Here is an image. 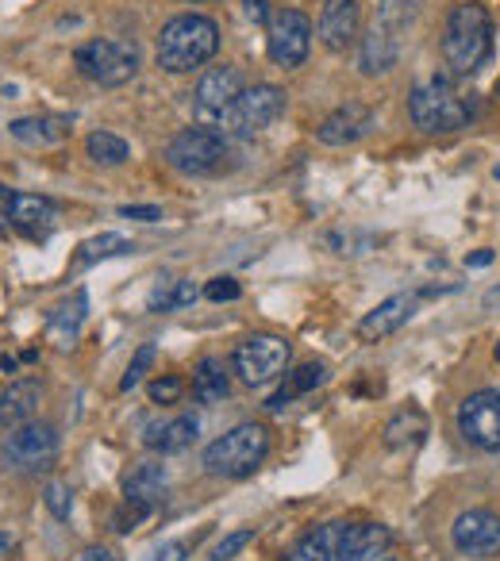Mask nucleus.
<instances>
[{
    "label": "nucleus",
    "instance_id": "f257e3e1",
    "mask_svg": "<svg viewBox=\"0 0 500 561\" xmlns=\"http://www.w3.org/2000/svg\"><path fill=\"white\" fill-rule=\"evenodd\" d=\"M389 542L393 535L381 523H320L297 538L285 561H377Z\"/></svg>",
    "mask_w": 500,
    "mask_h": 561
},
{
    "label": "nucleus",
    "instance_id": "f03ea898",
    "mask_svg": "<svg viewBox=\"0 0 500 561\" xmlns=\"http://www.w3.org/2000/svg\"><path fill=\"white\" fill-rule=\"evenodd\" d=\"M493 58V16L485 4L462 0L447 12V27H443V62H447L450 77L470 81L481 74Z\"/></svg>",
    "mask_w": 500,
    "mask_h": 561
},
{
    "label": "nucleus",
    "instance_id": "7ed1b4c3",
    "mask_svg": "<svg viewBox=\"0 0 500 561\" xmlns=\"http://www.w3.org/2000/svg\"><path fill=\"white\" fill-rule=\"evenodd\" d=\"M408 116L424 135H454L477 116V97L458 85V77L435 74L412 89Z\"/></svg>",
    "mask_w": 500,
    "mask_h": 561
},
{
    "label": "nucleus",
    "instance_id": "20e7f679",
    "mask_svg": "<svg viewBox=\"0 0 500 561\" xmlns=\"http://www.w3.org/2000/svg\"><path fill=\"white\" fill-rule=\"evenodd\" d=\"M216 50H220V24L212 16L185 12L158 31L154 54H158V66L166 74H193L204 62L216 58Z\"/></svg>",
    "mask_w": 500,
    "mask_h": 561
},
{
    "label": "nucleus",
    "instance_id": "39448f33",
    "mask_svg": "<svg viewBox=\"0 0 500 561\" xmlns=\"http://www.w3.org/2000/svg\"><path fill=\"white\" fill-rule=\"evenodd\" d=\"M266 454H270V431L262 423H239L227 435H220L216 442L204 446L200 465L212 477L239 481V477H250L258 465L266 462Z\"/></svg>",
    "mask_w": 500,
    "mask_h": 561
},
{
    "label": "nucleus",
    "instance_id": "423d86ee",
    "mask_svg": "<svg viewBox=\"0 0 500 561\" xmlns=\"http://www.w3.org/2000/svg\"><path fill=\"white\" fill-rule=\"evenodd\" d=\"M227 158H231V139L204 123L177 131L166 147V162L185 177H216L227 170Z\"/></svg>",
    "mask_w": 500,
    "mask_h": 561
},
{
    "label": "nucleus",
    "instance_id": "0eeeda50",
    "mask_svg": "<svg viewBox=\"0 0 500 561\" xmlns=\"http://www.w3.org/2000/svg\"><path fill=\"white\" fill-rule=\"evenodd\" d=\"M74 66L93 85L120 89L139 74V47L127 39H89L74 50Z\"/></svg>",
    "mask_w": 500,
    "mask_h": 561
},
{
    "label": "nucleus",
    "instance_id": "6e6552de",
    "mask_svg": "<svg viewBox=\"0 0 500 561\" xmlns=\"http://www.w3.org/2000/svg\"><path fill=\"white\" fill-rule=\"evenodd\" d=\"M285 100H289L285 97V89H277V85H247V93L235 100L212 127H216L220 135H227V139L258 135V131H266L270 123L281 120Z\"/></svg>",
    "mask_w": 500,
    "mask_h": 561
},
{
    "label": "nucleus",
    "instance_id": "1a4fd4ad",
    "mask_svg": "<svg viewBox=\"0 0 500 561\" xmlns=\"http://www.w3.org/2000/svg\"><path fill=\"white\" fill-rule=\"evenodd\" d=\"M0 458L20 469V473H35V469H50L58 458V431L50 423L27 419L20 427L8 431V439L0 446Z\"/></svg>",
    "mask_w": 500,
    "mask_h": 561
},
{
    "label": "nucleus",
    "instance_id": "9d476101",
    "mask_svg": "<svg viewBox=\"0 0 500 561\" xmlns=\"http://www.w3.org/2000/svg\"><path fill=\"white\" fill-rule=\"evenodd\" d=\"M289 342L281 339V335H270V331H262V335H250L235 346V373L247 381V385H270L274 377L285 373L289 366Z\"/></svg>",
    "mask_w": 500,
    "mask_h": 561
},
{
    "label": "nucleus",
    "instance_id": "9b49d317",
    "mask_svg": "<svg viewBox=\"0 0 500 561\" xmlns=\"http://www.w3.org/2000/svg\"><path fill=\"white\" fill-rule=\"evenodd\" d=\"M312 47V20L300 8H277L266 24V50L281 70H297Z\"/></svg>",
    "mask_w": 500,
    "mask_h": 561
},
{
    "label": "nucleus",
    "instance_id": "f8f14e48",
    "mask_svg": "<svg viewBox=\"0 0 500 561\" xmlns=\"http://www.w3.org/2000/svg\"><path fill=\"white\" fill-rule=\"evenodd\" d=\"M458 435L485 454H500V389H481L458 404Z\"/></svg>",
    "mask_w": 500,
    "mask_h": 561
},
{
    "label": "nucleus",
    "instance_id": "ddd939ff",
    "mask_svg": "<svg viewBox=\"0 0 500 561\" xmlns=\"http://www.w3.org/2000/svg\"><path fill=\"white\" fill-rule=\"evenodd\" d=\"M247 93V77L239 66H212V70H204L197 81V89H193V108H197V120L204 127H212V123L224 116L227 108L235 104V100Z\"/></svg>",
    "mask_w": 500,
    "mask_h": 561
},
{
    "label": "nucleus",
    "instance_id": "4468645a",
    "mask_svg": "<svg viewBox=\"0 0 500 561\" xmlns=\"http://www.w3.org/2000/svg\"><path fill=\"white\" fill-rule=\"evenodd\" d=\"M450 542L466 558H493L500 554V515L489 508H470L454 519Z\"/></svg>",
    "mask_w": 500,
    "mask_h": 561
},
{
    "label": "nucleus",
    "instance_id": "2eb2a0df",
    "mask_svg": "<svg viewBox=\"0 0 500 561\" xmlns=\"http://www.w3.org/2000/svg\"><path fill=\"white\" fill-rule=\"evenodd\" d=\"M370 131H374V112H370L366 104L350 100V104H339V108L316 127V139H320L324 147H350V143L366 139Z\"/></svg>",
    "mask_w": 500,
    "mask_h": 561
},
{
    "label": "nucleus",
    "instance_id": "dca6fc26",
    "mask_svg": "<svg viewBox=\"0 0 500 561\" xmlns=\"http://www.w3.org/2000/svg\"><path fill=\"white\" fill-rule=\"evenodd\" d=\"M358 27H362V4L358 0H324V12H320V43L327 50H347L358 39Z\"/></svg>",
    "mask_w": 500,
    "mask_h": 561
},
{
    "label": "nucleus",
    "instance_id": "f3484780",
    "mask_svg": "<svg viewBox=\"0 0 500 561\" xmlns=\"http://www.w3.org/2000/svg\"><path fill=\"white\" fill-rule=\"evenodd\" d=\"M8 220L12 227L27 235V239H47L54 220H58V208L50 204L47 196H35V193H12V200L4 204Z\"/></svg>",
    "mask_w": 500,
    "mask_h": 561
},
{
    "label": "nucleus",
    "instance_id": "a211bd4d",
    "mask_svg": "<svg viewBox=\"0 0 500 561\" xmlns=\"http://www.w3.org/2000/svg\"><path fill=\"white\" fill-rule=\"evenodd\" d=\"M412 312H416V296H408V293L389 296V300H381V304H377L374 312H366V316H362V323H358V339L362 342L385 339V335L400 331V327L412 319Z\"/></svg>",
    "mask_w": 500,
    "mask_h": 561
},
{
    "label": "nucleus",
    "instance_id": "6ab92c4d",
    "mask_svg": "<svg viewBox=\"0 0 500 561\" xmlns=\"http://www.w3.org/2000/svg\"><path fill=\"white\" fill-rule=\"evenodd\" d=\"M39 400H43V381L39 377L12 381L8 389L0 392V431H12V427L27 423L31 415L39 412Z\"/></svg>",
    "mask_w": 500,
    "mask_h": 561
},
{
    "label": "nucleus",
    "instance_id": "aec40b11",
    "mask_svg": "<svg viewBox=\"0 0 500 561\" xmlns=\"http://www.w3.org/2000/svg\"><path fill=\"white\" fill-rule=\"evenodd\" d=\"M400 47H404V39L397 35H389L385 27L370 24V31L362 35V54H358V70L366 77H381L389 74L393 66L400 62Z\"/></svg>",
    "mask_w": 500,
    "mask_h": 561
},
{
    "label": "nucleus",
    "instance_id": "412c9836",
    "mask_svg": "<svg viewBox=\"0 0 500 561\" xmlns=\"http://www.w3.org/2000/svg\"><path fill=\"white\" fill-rule=\"evenodd\" d=\"M8 131L24 147H58L74 127L66 116H20V120L8 123Z\"/></svg>",
    "mask_w": 500,
    "mask_h": 561
},
{
    "label": "nucleus",
    "instance_id": "4be33fe9",
    "mask_svg": "<svg viewBox=\"0 0 500 561\" xmlns=\"http://www.w3.org/2000/svg\"><path fill=\"white\" fill-rule=\"evenodd\" d=\"M197 431V415H177V419H166V423H150L143 442L158 454H181L189 442L197 439Z\"/></svg>",
    "mask_w": 500,
    "mask_h": 561
},
{
    "label": "nucleus",
    "instance_id": "5701e85b",
    "mask_svg": "<svg viewBox=\"0 0 500 561\" xmlns=\"http://www.w3.org/2000/svg\"><path fill=\"white\" fill-rule=\"evenodd\" d=\"M327 381V369L320 366V362H304V366H297L289 377H285V385L266 400V412H285L297 396H304V392H312V389H320Z\"/></svg>",
    "mask_w": 500,
    "mask_h": 561
},
{
    "label": "nucleus",
    "instance_id": "b1692460",
    "mask_svg": "<svg viewBox=\"0 0 500 561\" xmlns=\"http://www.w3.org/2000/svg\"><path fill=\"white\" fill-rule=\"evenodd\" d=\"M85 316H89V293L77 289V293L50 316V339L58 342L62 350H70L77 339V331H81V323H85Z\"/></svg>",
    "mask_w": 500,
    "mask_h": 561
},
{
    "label": "nucleus",
    "instance_id": "393cba45",
    "mask_svg": "<svg viewBox=\"0 0 500 561\" xmlns=\"http://www.w3.org/2000/svg\"><path fill=\"white\" fill-rule=\"evenodd\" d=\"M162 488H166V465L139 462L124 477V500H139V504H150V508H154L158 496H162Z\"/></svg>",
    "mask_w": 500,
    "mask_h": 561
},
{
    "label": "nucleus",
    "instance_id": "a878e982",
    "mask_svg": "<svg viewBox=\"0 0 500 561\" xmlns=\"http://www.w3.org/2000/svg\"><path fill=\"white\" fill-rule=\"evenodd\" d=\"M231 381H227V369L220 358H200L193 369V396L200 404H224Z\"/></svg>",
    "mask_w": 500,
    "mask_h": 561
},
{
    "label": "nucleus",
    "instance_id": "bb28decb",
    "mask_svg": "<svg viewBox=\"0 0 500 561\" xmlns=\"http://www.w3.org/2000/svg\"><path fill=\"white\" fill-rule=\"evenodd\" d=\"M427 435V415L420 408H404L385 423V446L404 450V446H420Z\"/></svg>",
    "mask_w": 500,
    "mask_h": 561
},
{
    "label": "nucleus",
    "instance_id": "cd10ccee",
    "mask_svg": "<svg viewBox=\"0 0 500 561\" xmlns=\"http://www.w3.org/2000/svg\"><path fill=\"white\" fill-rule=\"evenodd\" d=\"M120 254H135V243L124 239V235L104 231L97 239H85V243L77 246L74 269H89V266H97V262H104V258H120Z\"/></svg>",
    "mask_w": 500,
    "mask_h": 561
},
{
    "label": "nucleus",
    "instance_id": "c85d7f7f",
    "mask_svg": "<svg viewBox=\"0 0 500 561\" xmlns=\"http://www.w3.org/2000/svg\"><path fill=\"white\" fill-rule=\"evenodd\" d=\"M412 20H416V0H377L374 24L385 27L389 35L404 39V35H408V27H412Z\"/></svg>",
    "mask_w": 500,
    "mask_h": 561
},
{
    "label": "nucleus",
    "instance_id": "c756f323",
    "mask_svg": "<svg viewBox=\"0 0 500 561\" xmlns=\"http://www.w3.org/2000/svg\"><path fill=\"white\" fill-rule=\"evenodd\" d=\"M197 285L193 281H185V277H177V281H166L162 289H154L150 296V312H177V308H189V304H197Z\"/></svg>",
    "mask_w": 500,
    "mask_h": 561
},
{
    "label": "nucleus",
    "instance_id": "7c9ffc66",
    "mask_svg": "<svg viewBox=\"0 0 500 561\" xmlns=\"http://www.w3.org/2000/svg\"><path fill=\"white\" fill-rule=\"evenodd\" d=\"M85 150H89V158L100 162V166H124L127 158H131V147H127L120 135H112V131H93L85 139Z\"/></svg>",
    "mask_w": 500,
    "mask_h": 561
},
{
    "label": "nucleus",
    "instance_id": "2f4dec72",
    "mask_svg": "<svg viewBox=\"0 0 500 561\" xmlns=\"http://www.w3.org/2000/svg\"><path fill=\"white\" fill-rule=\"evenodd\" d=\"M150 512H154L150 504H139V500H124V504H120V508L112 512V531H116V535H131V531H135V527H139V523H143Z\"/></svg>",
    "mask_w": 500,
    "mask_h": 561
},
{
    "label": "nucleus",
    "instance_id": "473e14b6",
    "mask_svg": "<svg viewBox=\"0 0 500 561\" xmlns=\"http://www.w3.org/2000/svg\"><path fill=\"white\" fill-rule=\"evenodd\" d=\"M154 366V342H143L139 350H135V358H131V366H127L124 381H120V389L131 392L143 385V377H147V369Z\"/></svg>",
    "mask_w": 500,
    "mask_h": 561
},
{
    "label": "nucleus",
    "instance_id": "72a5a7b5",
    "mask_svg": "<svg viewBox=\"0 0 500 561\" xmlns=\"http://www.w3.org/2000/svg\"><path fill=\"white\" fill-rule=\"evenodd\" d=\"M43 504L50 508L54 519H70V512H74V488L66 481H50L47 492H43Z\"/></svg>",
    "mask_w": 500,
    "mask_h": 561
},
{
    "label": "nucleus",
    "instance_id": "f704fd0d",
    "mask_svg": "<svg viewBox=\"0 0 500 561\" xmlns=\"http://www.w3.org/2000/svg\"><path fill=\"white\" fill-rule=\"evenodd\" d=\"M250 542H254V531H250V527H243V531H231V535H224L220 542H216V550H212V558L208 561H235L243 550H247Z\"/></svg>",
    "mask_w": 500,
    "mask_h": 561
},
{
    "label": "nucleus",
    "instance_id": "c9c22d12",
    "mask_svg": "<svg viewBox=\"0 0 500 561\" xmlns=\"http://www.w3.org/2000/svg\"><path fill=\"white\" fill-rule=\"evenodd\" d=\"M147 392L154 404H174L177 396L185 392V381H181L177 373H166V377H154V381L147 385Z\"/></svg>",
    "mask_w": 500,
    "mask_h": 561
},
{
    "label": "nucleus",
    "instance_id": "e433bc0d",
    "mask_svg": "<svg viewBox=\"0 0 500 561\" xmlns=\"http://www.w3.org/2000/svg\"><path fill=\"white\" fill-rule=\"evenodd\" d=\"M204 296H208L212 304H231V300L243 296V285H239L235 277H212V281L204 285Z\"/></svg>",
    "mask_w": 500,
    "mask_h": 561
},
{
    "label": "nucleus",
    "instance_id": "4c0bfd02",
    "mask_svg": "<svg viewBox=\"0 0 500 561\" xmlns=\"http://www.w3.org/2000/svg\"><path fill=\"white\" fill-rule=\"evenodd\" d=\"M189 558V546H185V542H162V546H154V550H150L147 554V561H185Z\"/></svg>",
    "mask_w": 500,
    "mask_h": 561
},
{
    "label": "nucleus",
    "instance_id": "58836bf2",
    "mask_svg": "<svg viewBox=\"0 0 500 561\" xmlns=\"http://www.w3.org/2000/svg\"><path fill=\"white\" fill-rule=\"evenodd\" d=\"M120 216H124V220H139V223H158L162 220V208H154V204H124Z\"/></svg>",
    "mask_w": 500,
    "mask_h": 561
},
{
    "label": "nucleus",
    "instance_id": "ea45409f",
    "mask_svg": "<svg viewBox=\"0 0 500 561\" xmlns=\"http://www.w3.org/2000/svg\"><path fill=\"white\" fill-rule=\"evenodd\" d=\"M493 262V250H474V254H466V266L470 269H485Z\"/></svg>",
    "mask_w": 500,
    "mask_h": 561
},
{
    "label": "nucleus",
    "instance_id": "a19ab883",
    "mask_svg": "<svg viewBox=\"0 0 500 561\" xmlns=\"http://www.w3.org/2000/svg\"><path fill=\"white\" fill-rule=\"evenodd\" d=\"M481 304H485V308H489V312H493V308H500V285H493V289H489V293L481 296Z\"/></svg>",
    "mask_w": 500,
    "mask_h": 561
},
{
    "label": "nucleus",
    "instance_id": "79ce46f5",
    "mask_svg": "<svg viewBox=\"0 0 500 561\" xmlns=\"http://www.w3.org/2000/svg\"><path fill=\"white\" fill-rule=\"evenodd\" d=\"M81 561H116V558H112L108 550H89V554H85Z\"/></svg>",
    "mask_w": 500,
    "mask_h": 561
},
{
    "label": "nucleus",
    "instance_id": "37998d69",
    "mask_svg": "<svg viewBox=\"0 0 500 561\" xmlns=\"http://www.w3.org/2000/svg\"><path fill=\"white\" fill-rule=\"evenodd\" d=\"M8 200H12V189H8V185H0V208H4Z\"/></svg>",
    "mask_w": 500,
    "mask_h": 561
},
{
    "label": "nucleus",
    "instance_id": "c03bdc74",
    "mask_svg": "<svg viewBox=\"0 0 500 561\" xmlns=\"http://www.w3.org/2000/svg\"><path fill=\"white\" fill-rule=\"evenodd\" d=\"M8 546H12V535H8V531H0V554H4Z\"/></svg>",
    "mask_w": 500,
    "mask_h": 561
},
{
    "label": "nucleus",
    "instance_id": "a18cd8bd",
    "mask_svg": "<svg viewBox=\"0 0 500 561\" xmlns=\"http://www.w3.org/2000/svg\"><path fill=\"white\" fill-rule=\"evenodd\" d=\"M8 227H12V220H8V212H4V208H0V235H4V231H8Z\"/></svg>",
    "mask_w": 500,
    "mask_h": 561
},
{
    "label": "nucleus",
    "instance_id": "49530a36",
    "mask_svg": "<svg viewBox=\"0 0 500 561\" xmlns=\"http://www.w3.org/2000/svg\"><path fill=\"white\" fill-rule=\"evenodd\" d=\"M493 354H497V366H500V342H497V350H493Z\"/></svg>",
    "mask_w": 500,
    "mask_h": 561
},
{
    "label": "nucleus",
    "instance_id": "de8ad7c7",
    "mask_svg": "<svg viewBox=\"0 0 500 561\" xmlns=\"http://www.w3.org/2000/svg\"><path fill=\"white\" fill-rule=\"evenodd\" d=\"M493 177H497V181H500V166H497V170H493Z\"/></svg>",
    "mask_w": 500,
    "mask_h": 561
},
{
    "label": "nucleus",
    "instance_id": "09e8293b",
    "mask_svg": "<svg viewBox=\"0 0 500 561\" xmlns=\"http://www.w3.org/2000/svg\"><path fill=\"white\" fill-rule=\"evenodd\" d=\"M497 97H500V81H497Z\"/></svg>",
    "mask_w": 500,
    "mask_h": 561
}]
</instances>
